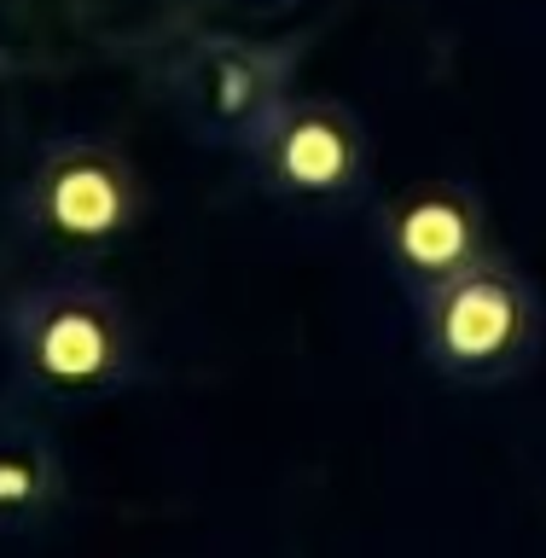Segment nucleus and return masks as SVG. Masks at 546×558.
<instances>
[{
	"instance_id": "1",
	"label": "nucleus",
	"mask_w": 546,
	"mask_h": 558,
	"mask_svg": "<svg viewBox=\"0 0 546 558\" xmlns=\"http://www.w3.org/2000/svg\"><path fill=\"white\" fill-rule=\"evenodd\" d=\"M12 390L47 413H87L146 378L139 320L105 279L59 268L29 279L0 314Z\"/></svg>"
},
{
	"instance_id": "2",
	"label": "nucleus",
	"mask_w": 546,
	"mask_h": 558,
	"mask_svg": "<svg viewBox=\"0 0 546 558\" xmlns=\"http://www.w3.org/2000/svg\"><path fill=\"white\" fill-rule=\"evenodd\" d=\"M418 355L448 390H500L535 366L546 343V296L512 256L448 279L413 303Z\"/></svg>"
},
{
	"instance_id": "3",
	"label": "nucleus",
	"mask_w": 546,
	"mask_h": 558,
	"mask_svg": "<svg viewBox=\"0 0 546 558\" xmlns=\"http://www.w3.org/2000/svg\"><path fill=\"white\" fill-rule=\"evenodd\" d=\"M12 216L29 244L70 262H94L129 244L146 221V174L117 140L52 134L12 192Z\"/></svg>"
},
{
	"instance_id": "4",
	"label": "nucleus",
	"mask_w": 546,
	"mask_h": 558,
	"mask_svg": "<svg viewBox=\"0 0 546 558\" xmlns=\"http://www.w3.org/2000/svg\"><path fill=\"white\" fill-rule=\"evenodd\" d=\"M244 169L274 204L303 209V216H338L366 198L378 151L355 105L331 94H291L251 140Z\"/></svg>"
},
{
	"instance_id": "5",
	"label": "nucleus",
	"mask_w": 546,
	"mask_h": 558,
	"mask_svg": "<svg viewBox=\"0 0 546 558\" xmlns=\"http://www.w3.org/2000/svg\"><path fill=\"white\" fill-rule=\"evenodd\" d=\"M296 94V59L251 35H198L174 64L181 122L216 151H251V140Z\"/></svg>"
},
{
	"instance_id": "6",
	"label": "nucleus",
	"mask_w": 546,
	"mask_h": 558,
	"mask_svg": "<svg viewBox=\"0 0 546 558\" xmlns=\"http://www.w3.org/2000/svg\"><path fill=\"white\" fill-rule=\"evenodd\" d=\"M378 256L390 268L396 291L418 303V296L442 291L448 279L500 256L495 216H488L483 192L471 181H453V174L413 181L378 209Z\"/></svg>"
},
{
	"instance_id": "7",
	"label": "nucleus",
	"mask_w": 546,
	"mask_h": 558,
	"mask_svg": "<svg viewBox=\"0 0 546 558\" xmlns=\"http://www.w3.org/2000/svg\"><path fill=\"white\" fill-rule=\"evenodd\" d=\"M70 506V460L52 413L29 396H0V535H47Z\"/></svg>"
}]
</instances>
